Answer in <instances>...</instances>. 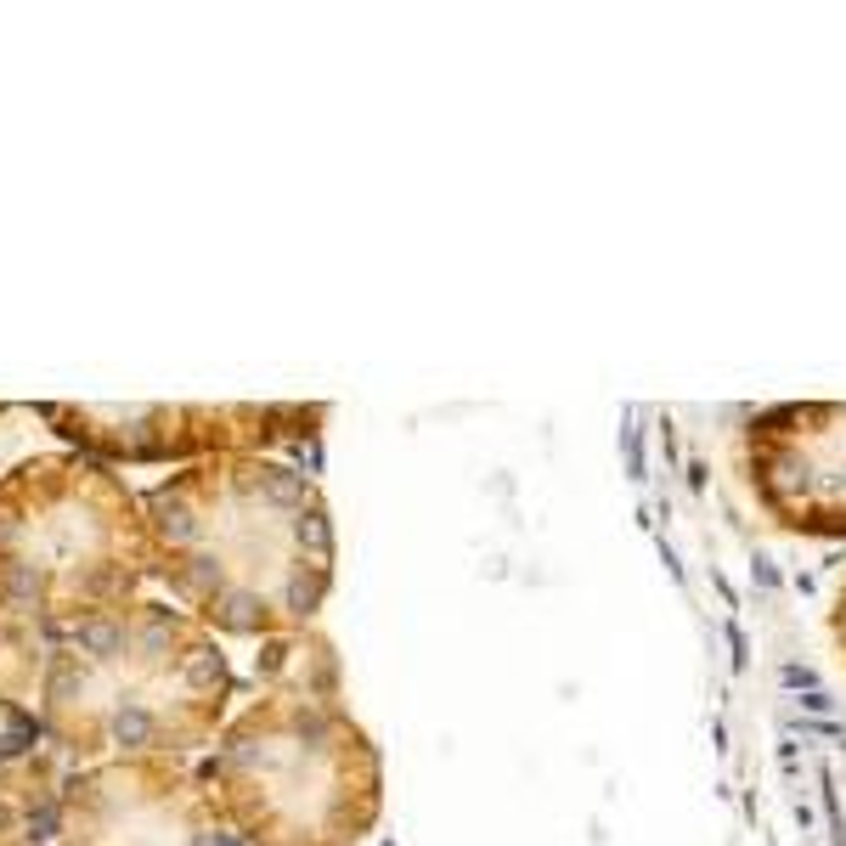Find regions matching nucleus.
Returning <instances> with one entry per match:
<instances>
[{
  "instance_id": "6e6552de",
  "label": "nucleus",
  "mask_w": 846,
  "mask_h": 846,
  "mask_svg": "<svg viewBox=\"0 0 846 846\" xmlns=\"http://www.w3.org/2000/svg\"><path fill=\"white\" fill-rule=\"evenodd\" d=\"M29 830L51 835V830H57V813H51V807H40V813H29Z\"/></svg>"
},
{
  "instance_id": "0eeeda50",
  "label": "nucleus",
  "mask_w": 846,
  "mask_h": 846,
  "mask_svg": "<svg viewBox=\"0 0 846 846\" xmlns=\"http://www.w3.org/2000/svg\"><path fill=\"white\" fill-rule=\"evenodd\" d=\"M74 689H79V672L74 666H57V672H51V694L63 700V694H74Z\"/></svg>"
},
{
  "instance_id": "f03ea898",
  "label": "nucleus",
  "mask_w": 846,
  "mask_h": 846,
  "mask_svg": "<svg viewBox=\"0 0 846 846\" xmlns=\"http://www.w3.org/2000/svg\"><path fill=\"white\" fill-rule=\"evenodd\" d=\"M745 480L790 536L846 542V401H779L745 423Z\"/></svg>"
},
{
  "instance_id": "7ed1b4c3",
  "label": "nucleus",
  "mask_w": 846,
  "mask_h": 846,
  "mask_svg": "<svg viewBox=\"0 0 846 846\" xmlns=\"http://www.w3.org/2000/svg\"><path fill=\"white\" fill-rule=\"evenodd\" d=\"M125 643H130L125 627H119V621H108V615H96V621H85V627H79V649H85V655H96V660H113Z\"/></svg>"
},
{
  "instance_id": "423d86ee",
  "label": "nucleus",
  "mask_w": 846,
  "mask_h": 846,
  "mask_svg": "<svg viewBox=\"0 0 846 846\" xmlns=\"http://www.w3.org/2000/svg\"><path fill=\"white\" fill-rule=\"evenodd\" d=\"M830 632H835V649H841V660H846V587H841V598H835V610H830Z\"/></svg>"
},
{
  "instance_id": "f257e3e1",
  "label": "nucleus",
  "mask_w": 846,
  "mask_h": 846,
  "mask_svg": "<svg viewBox=\"0 0 846 846\" xmlns=\"http://www.w3.org/2000/svg\"><path fill=\"white\" fill-rule=\"evenodd\" d=\"M220 768L237 790V846H356L378 813V756L328 694L254 711Z\"/></svg>"
},
{
  "instance_id": "20e7f679",
  "label": "nucleus",
  "mask_w": 846,
  "mask_h": 846,
  "mask_svg": "<svg viewBox=\"0 0 846 846\" xmlns=\"http://www.w3.org/2000/svg\"><path fill=\"white\" fill-rule=\"evenodd\" d=\"M113 739H119V745H153V739H158V717L147 711V705L130 700L125 711L113 717Z\"/></svg>"
},
{
  "instance_id": "39448f33",
  "label": "nucleus",
  "mask_w": 846,
  "mask_h": 846,
  "mask_svg": "<svg viewBox=\"0 0 846 846\" xmlns=\"http://www.w3.org/2000/svg\"><path fill=\"white\" fill-rule=\"evenodd\" d=\"M34 593H40V576H34L29 564H12V570H6V604L23 610V604H34Z\"/></svg>"
}]
</instances>
